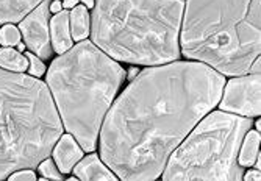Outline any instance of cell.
I'll list each match as a JSON object with an SVG mask.
<instances>
[{
	"label": "cell",
	"mask_w": 261,
	"mask_h": 181,
	"mask_svg": "<svg viewBox=\"0 0 261 181\" xmlns=\"http://www.w3.org/2000/svg\"><path fill=\"white\" fill-rule=\"evenodd\" d=\"M258 147H259V133L258 131H249L247 136H244L243 144L240 147V153H238V163L241 167L253 166L256 156L259 153Z\"/></svg>",
	"instance_id": "cell-13"
},
{
	"label": "cell",
	"mask_w": 261,
	"mask_h": 181,
	"mask_svg": "<svg viewBox=\"0 0 261 181\" xmlns=\"http://www.w3.org/2000/svg\"><path fill=\"white\" fill-rule=\"evenodd\" d=\"M124 78L122 66L89 41H82L52 63L47 86L64 128L85 152L96 148L107 111Z\"/></svg>",
	"instance_id": "cell-3"
},
{
	"label": "cell",
	"mask_w": 261,
	"mask_h": 181,
	"mask_svg": "<svg viewBox=\"0 0 261 181\" xmlns=\"http://www.w3.org/2000/svg\"><path fill=\"white\" fill-rule=\"evenodd\" d=\"M39 181H49V179H47V178H41Z\"/></svg>",
	"instance_id": "cell-28"
},
{
	"label": "cell",
	"mask_w": 261,
	"mask_h": 181,
	"mask_svg": "<svg viewBox=\"0 0 261 181\" xmlns=\"http://www.w3.org/2000/svg\"><path fill=\"white\" fill-rule=\"evenodd\" d=\"M225 78L202 63L178 61L138 74L100 133V156L121 181H155L174 150L215 108Z\"/></svg>",
	"instance_id": "cell-1"
},
{
	"label": "cell",
	"mask_w": 261,
	"mask_h": 181,
	"mask_svg": "<svg viewBox=\"0 0 261 181\" xmlns=\"http://www.w3.org/2000/svg\"><path fill=\"white\" fill-rule=\"evenodd\" d=\"M77 4H79V0H63V7H64L66 10H69V8H75Z\"/></svg>",
	"instance_id": "cell-23"
},
{
	"label": "cell",
	"mask_w": 261,
	"mask_h": 181,
	"mask_svg": "<svg viewBox=\"0 0 261 181\" xmlns=\"http://www.w3.org/2000/svg\"><path fill=\"white\" fill-rule=\"evenodd\" d=\"M20 42V33L19 30L8 24L2 30H0V44L5 45V47H11V45H17Z\"/></svg>",
	"instance_id": "cell-16"
},
{
	"label": "cell",
	"mask_w": 261,
	"mask_h": 181,
	"mask_svg": "<svg viewBox=\"0 0 261 181\" xmlns=\"http://www.w3.org/2000/svg\"><path fill=\"white\" fill-rule=\"evenodd\" d=\"M23 49H25V45H23V44H20V42H19V44H17V52L20 53V52H22Z\"/></svg>",
	"instance_id": "cell-26"
},
{
	"label": "cell",
	"mask_w": 261,
	"mask_h": 181,
	"mask_svg": "<svg viewBox=\"0 0 261 181\" xmlns=\"http://www.w3.org/2000/svg\"><path fill=\"white\" fill-rule=\"evenodd\" d=\"M61 8H63V4L60 2V0H55L54 4H50V7H49V11H52V13H60L61 11Z\"/></svg>",
	"instance_id": "cell-21"
},
{
	"label": "cell",
	"mask_w": 261,
	"mask_h": 181,
	"mask_svg": "<svg viewBox=\"0 0 261 181\" xmlns=\"http://www.w3.org/2000/svg\"><path fill=\"white\" fill-rule=\"evenodd\" d=\"M249 72H252L253 75H256V74H259V56L252 63V66H250V69H249Z\"/></svg>",
	"instance_id": "cell-22"
},
{
	"label": "cell",
	"mask_w": 261,
	"mask_h": 181,
	"mask_svg": "<svg viewBox=\"0 0 261 181\" xmlns=\"http://www.w3.org/2000/svg\"><path fill=\"white\" fill-rule=\"evenodd\" d=\"M244 181H261V175L259 170H250L246 173V176L243 178Z\"/></svg>",
	"instance_id": "cell-20"
},
{
	"label": "cell",
	"mask_w": 261,
	"mask_h": 181,
	"mask_svg": "<svg viewBox=\"0 0 261 181\" xmlns=\"http://www.w3.org/2000/svg\"><path fill=\"white\" fill-rule=\"evenodd\" d=\"M52 0H44L32 13L20 20V33L25 45L39 58H49L52 55V42L49 32V7Z\"/></svg>",
	"instance_id": "cell-8"
},
{
	"label": "cell",
	"mask_w": 261,
	"mask_h": 181,
	"mask_svg": "<svg viewBox=\"0 0 261 181\" xmlns=\"http://www.w3.org/2000/svg\"><path fill=\"white\" fill-rule=\"evenodd\" d=\"M250 117L216 111L206 116L171 155L163 181H244L238 153Z\"/></svg>",
	"instance_id": "cell-6"
},
{
	"label": "cell",
	"mask_w": 261,
	"mask_h": 181,
	"mask_svg": "<svg viewBox=\"0 0 261 181\" xmlns=\"http://www.w3.org/2000/svg\"><path fill=\"white\" fill-rule=\"evenodd\" d=\"M221 109L247 117L259 116V74H250L228 81L221 100Z\"/></svg>",
	"instance_id": "cell-7"
},
{
	"label": "cell",
	"mask_w": 261,
	"mask_h": 181,
	"mask_svg": "<svg viewBox=\"0 0 261 181\" xmlns=\"http://www.w3.org/2000/svg\"><path fill=\"white\" fill-rule=\"evenodd\" d=\"M136 75H138V71H136V69H130V72H128L130 80H133V77H136Z\"/></svg>",
	"instance_id": "cell-25"
},
{
	"label": "cell",
	"mask_w": 261,
	"mask_h": 181,
	"mask_svg": "<svg viewBox=\"0 0 261 181\" xmlns=\"http://www.w3.org/2000/svg\"><path fill=\"white\" fill-rule=\"evenodd\" d=\"M25 58L29 59V72H30L32 77H41V75H44L45 66H44V63L35 53L30 52V53H27Z\"/></svg>",
	"instance_id": "cell-18"
},
{
	"label": "cell",
	"mask_w": 261,
	"mask_h": 181,
	"mask_svg": "<svg viewBox=\"0 0 261 181\" xmlns=\"http://www.w3.org/2000/svg\"><path fill=\"white\" fill-rule=\"evenodd\" d=\"M42 0H0V24L20 22Z\"/></svg>",
	"instance_id": "cell-12"
},
{
	"label": "cell",
	"mask_w": 261,
	"mask_h": 181,
	"mask_svg": "<svg viewBox=\"0 0 261 181\" xmlns=\"http://www.w3.org/2000/svg\"><path fill=\"white\" fill-rule=\"evenodd\" d=\"M183 0H96L91 38L114 59L166 64L180 58Z\"/></svg>",
	"instance_id": "cell-2"
},
{
	"label": "cell",
	"mask_w": 261,
	"mask_h": 181,
	"mask_svg": "<svg viewBox=\"0 0 261 181\" xmlns=\"http://www.w3.org/2000/svg\"><path fill=\"white\" fill-rule=\"evenodd\" d=\"M50 33H52V49L57 53H66L72 47V38L69 32V11H60L52 17L50 22Z\"/></svg>",
	"instance_id": "cell-11"
},
{
	"label": "cell",
	"mask_w": 261,
	"mask_h": 181,
	"mask_svg": "<svg viewBox=\"0 0 261 181\" xmlns=\"http://www.w3.org/2000/svg\"><path fill=\"white\" fill-rule=\"evenodd\" d=\"M74 173L82 181H119L110 169L100 161L97 155H89L75 164Z\"/></svg>",
	"instance_id": "cell-10"
},
{
	"label": "cell",
	"mask_w": 261,
	"mask_h": 181,
	"mask_svg": "<svg viewBox=\"0 0 261 181\" xmlns=\"http://www.w3.org/2000/svg\"><path fill=\"white\" fill-rule=\"evenodd\" d=\"M63 124L50 90L32 75L0 67V181L49 158Z\"/></svg>",
	"instance_id": "cell-5"
},
{
	"label": "cell",
	"mask_w": 261,
	"mask_h": 181,
	"mask_svg": "<svg viewBox=\"0 0 261 181\" xmlns=\"http://www.w3.org/2000/svg\"><path fill=\"white\" fill-rule=\"evenodd\" d=\"M38 167H39L41 175H42L44 178H47V179H52V181H61V179H63L61 172H58L55 163H54L52 160H49V158H45L44 161H41V163L38 164Z\"/></svg>",
	"instance_id": "cell-17"
},
{
	"label": "cell",
	"mask_w": 261,
	"mask_h": 181,
	"mask_svg": "<svg viewBox=\"0 0 261 181\" xmlns=\"http://www.w3.org/2000/svg\"><path fill=\"white\" fill-rule=\"evenodd\" d=\"M70 30H72L74 41H83L89 35V14L88 8L83 5H77L72 13L69 14Z\"/></svg>",
	"instance_id": "cell-14"
},
{
	"label": "cell",
	"mask_w": 261,
	"mask_h": 181,
	"mask_svg": "<svg viewBox=\"0 0 261 181\" xmlns=\"http://www.w3.org/2000/svg\"><path fill=\"white\" fill-rule=\"evenodd\" d=\"M0 67L10 72L22 74L23 71L29 69V59L25 56H22L14 49L4 47L0 49Z\"/></svg>",
	"instance_id": "cell-15"
},
{
	"label": "cell",
	"mask_w": 261,
	"mask_h": 181,
	"mask_svg": "<svg viewBox=\"0 0 261 181\" xmlns=\"http://www.w3.org/2000/svg\"><path fill=\"white\" fill-rule=\"evenodd\" d=\"M181 52L224 75H246L259 56V0H186Z\"/></svg>",
	"instance_id": "cell-4"
},
{
	"label": "cell",
	"mask_w": 261,
	"mask_h": 181,
	"mask_svg": "<svg viewBox=\"0 0 261 181\" xmlns=\"http://www.w3.org/2000/svg\"><path fill=\"white\" fill-rule=\"evenodd\" d=\"M66 181H79L77 178H69V179H66Z\"/></svg>",
	"instance_id": "cell-27"
},
{
	"label": "cell",
	"mask_w": 261,
	"mask_h": 181,
	"mask_svg": "<svg viewBox=\"0 0 261 181\" xmlns=\"http://www.w3.org/2000/svg\"><path fill=\"white\" fill-rule=\"evenodd\" d=\"M55 163L58 164V169L61 173H70L74 166L83 158V150L77 144L72 134H64L61 139L52 150Z\"/></svg>",
	"instance_id": "cell-9"
},
{
	"label": "cell",
	"mask_w": 261,
	"mask_h": 181,
	"mask_svg": "<svg viewBox=\"0 0 261 181\" xmlns=\"http://www.w3.org/2000/svg\"><path fill=\"white\" fill-rule=\"evenodd\" d=\"M80 4H83L86 8H94V0H80Z\"/></svg>",
	"instance_id": "cell-24"
},
{
	"label": "cell",
	"mask_w": 261,
	"mask_h": 181,
	"mask_svg": "<svg viewBox=\"0 0 261 181\" xmlns=\"http://www.w3.org/2000/svg\"><path fill=\"white\" fill-rule=\"evenodd\" d=\"M8 181H36V175L30 169L17 170V172L11 173V176L8 178Z\"/></svg>",
	"instance_id": "cell-19"
}]
</instances>
